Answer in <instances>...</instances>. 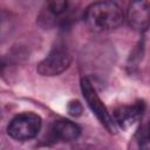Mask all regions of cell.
<instances>
[{"label":"cell","mask_w":150,"mask_h":150,"mask_svg":"<svg viewBox=\"0 0 150 150\" xmlns=\"http://www.w3.org/2000/svg\"><path fill=\"white\" fill-rule=\"evenodd\" d=\"M88 27L95 32H107L117 28L124 20L121 7L112 1H100L91 4L84 13Z\"/></svg>","instance_id":"obj_1"},{"label":"cell","mask_w":150,"mask_h":150,"mask_svg":"<svg viewBox=\"0 0 150 150\" xmlns=\"http://www.w3.org/2000/svg\"><path fill=\"white\" fill-rule=\"evenodd\" d=\"M41 117L34 112H23L15 116L8 124V135L16 141L34 138L41 129Z\"/></svg>","instance_id":"obj_2"},{"label":"cell","mask_w":150,"mask_h":150,"mask_svg":"<svg viewBox=\"0 0 150 150\" xmlns=\"http://www.w3.org/2000/svg\"><path fill=\"white\" fill-rule=\"evenodd\" d=\"M81 90H82L83 97H84L88 107L91 109V111L98 118V121L107 128V130L109 132H111V134L116 132V124L114 122L112 116L109 114L108 109L105 108L102 100L97 95L91 82L87 77H83L81 80Z\"/></svg>","instance_id":"obj_3"},{"label":"cell","mask_w":150,"mask_h":150,"mask_svg":"<svg viewBox=\"0 0 150 150\" xmlns=\"http://www.w3.org/2000/svg\"><path fill=\"white\" fill-rule=\"evenodd\" d=\"M71 62L69 52L63 46L54 47L48 55L38 64V73L42 76H56L64 71Z\"/></svg>","instance_id":"obj_4"},{"label":"cell","mask_w":150,"mask_h":150,"mask_svg":"<svg viewBox=\"0 0 150 150\" xmlns=\"http://www.w3.org/2000/svg\"><path fill=\"white\" fill-rule=\"evenodd\" d=\"M127 21L137 32H145L150 26V2L132 1L127 9Z\"/></svg>","instance_id":"obj_5"},{"label":"cell","mask_w":150,"mask_h":150,"mask_svg":"<svg viewBox=\"0 0 150 150\" xmlns=\"http://www.w3.org/2000/svg\"><path fill=\"white\" fill-rule=\"evenodd\" d=\"M143 110H144L143 102H136L129 105H121L115 109L112 114V118L116 125L125 129L141 118Z\"/></svg>","instance_id":"obj_6"},{"label":"cell","mask_w":150,"mask_h":150,"mask_svg":"<svg viewBox=\"0 0 150 150\" xmlns=\"http://www.w3.org/2000/svg\"><path fill=\"white\" fill-rule=\"evenodd\" d=\"M80 132L81 129L79 125L69 120H59L53 124V134L56 138L64 142L76 139L80 136Z\"/></svg>","instance_id":"obj_7"},{"label":"cell","mask_w":150,"mask_h":150,"mask_svg":"<svg viewBox=\"0 0 150 150\" xmlns=\"http://www.w3.org/2000/svg\"><path fill=\"white\" fill-rule=\"evenodd\" d=\"M46 7H47V11L54 15V16H57V15H61L62 13H64L68 8V2L67 1H49L46 4Z\"/></svg>","instance_id":"obj_8"},{"label":"cell","mask_w":150,"mask_h":150,"mask_svg":"<svg viewBox=\"0 0 150 150\" xmlns=\"http://www.w3.org/2000/svg\"><path fill=\"white\" fill-rule=\"evenodd\" d=\"M68 112L71 116H80L82 112V105L79 101H71L68 104Z\"/></svg>","instance_id":"obj_9"},{"label":"cell","mask_w":150,"mask_h":150,"mask_svg":"<svg viewBox=\"0 0 150 150\" xmlns=\"http://www.w3.org/2000/svg\"><path fill=\"white\" fill-rule=\"evenodd\" d=\"M139 149L141 150H150V131L146 132L139 142Z\"/></svg>","instance_id":"obj_10"}]
</instances>
